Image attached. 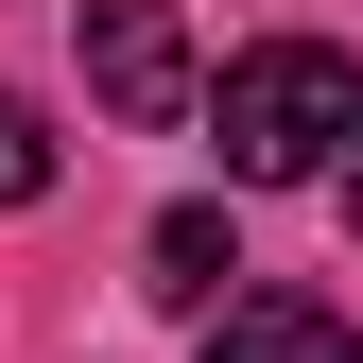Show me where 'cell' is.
<instances>
[{
  "instance_id": "1",
  "label": "cell",
  "mask_w": 363,
  "mask_h": 363,
  "mask_svg": "<svg viewBox=\"0 0 363 363\" xmlns=\"http://www.w3.org/2000/svg\"><path fill=\"white\" fill-rule=\"evenodd\" d=\"M208 139H225L242 191H311V173L363 156V69L329 35H259V52H225V86H208Z\"/></svg>"
},
{
  "instance_id": "2",
  "label": "cell",
  "mask_w": 363,
  "mask_h": 363,
  "mask_svg": "<svg viewBox=\"0 0 363 363\" xmlns=\"http://www.w3.org/2000/svg\"><path fill=\"white\" fill-rule=\"evenodd\" d=\"M86 86H104L121 121H191V18L173 0H86Z\"/></svg>"
},
{
  "instance_id": "4",
  "label": "cell",
  "mask_w": 363,
  "mask_h": 363,
  "mask_svg": "<svg viewBox=\"0 0 363 363\" xmlns=\"http://www.w3.org/2000/svg\"><path fill=\"white\" fill-rule=\"evenodd\" d=\"M139 277L173 294V311H242L225 277H242V242H225V208H156V242H139Z\"/></svg>"
},
{
  "instance_id": "6",
  "label": "cell",
  "mask_w": 363,
  "mask_h": 363,
  "mask_svg": "<svg viewBox=\"0 0 363 363\" xmlns=\"http://www.w3.org/2000/svg\"><path fill=\"white\" fill-rule=\"evenodd\" d=\"M346 225H363V156H346Z\"/></svg>"
},
{
  "instance_id": "5",
  "label": "cell",
  "mask_w": 363,
  "mask_h": 363,
  "mask_svg": "<svg viewBox=\"0 0 363 363\" xmlns=\"http://www.w3.org/2000/svg\"><path fill=\"white\" fill-rule=\"evenodd\" d=\"M35 191H52V121L0 86V208H35Z\"/></svg>"
},
{
  "instance_id": "3",
  "label": "cell",
  "mask_w": 363,
  "mask_h": 363,
  "mask_svg": "<svg viewBox=\"0 0 363 363\" xmlns=\"http://www.w3.org/2000/svg\"><path fill=\"white\" fill-rule=\"evenodd\" d=\"M208 363H363V329L311 294H242V311H208Z\"/></svg>"
}]
</instances>
